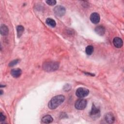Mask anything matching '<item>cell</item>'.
I'll return each instance as SVG.
<instances>
[{"mask_svg": "<svg viewBox=\"0 0 124 124\" xmlns=\"http://www.w3.org/2000/svg\"><path fill=\"white\" fill-rule=\"evenodd\" d=\"M64 96L58 95L52 97L48 103V107L51 109H54L59 106L64 100Z\"/></svg>", "mask_w": 124, "mask_h": 124, "instance_id": "1", "label": "cell"}, {"mask_svg": "<svg viewBox=\"0 0 124 124\" xmlns=\"http://www.w3.org/2000/svg\"><path fill=\"white\" fill-rule=\"evenodd\" d=\"M59 67V64L56 62H46L43 64V69L47 72H52L57 70Z\"/></svg>", "mask_w": 124, "mask_h": 124, "instance_id": "2", "label": "cell"}, {"mask_svg": "<svg viewBox=\"0 0 124 124\" xmlns=\"http://www.w3.org/2000/svg\"><path fill=\"white\" fill-rule=\"evenodd\" d=\"M89 115L90 117L93 119L98 118L100 116V110L99 108L96 107L94 104H93L92 109L90 112Z\"/></svg>", "mask_w": 124, "mask_h": 124, "instance_id": "3", "label": "cell"}, {"mask_svg": "<svg viewBox=\"0 0 124 124\" xmlns=\"http://www.w3.org/2000/svg\"><path fill=\"white\" fill-rule=\"evenodd\" d=\"M87 104V101L84 99H79L77 100L75 104V108L78 110L84 109Z\"/></svg>", "mask_w": 124, "mask_h": 124, "instance_id": "4", "label": "cell"}, {"mask_svg": "<svg viewBox=\"0 0 124 124\" xmlns=\"http://www.w3.org/2000/svg\"><path fill=\"white\" fill-rule=\"evenodd\" d=\"M89 93V91L88 89L80 87L78 88L76 92V95L79 98H83L87 96Z\"/></svg>", "mask_w": 124, "mask_h": 124, "instance_id": "5", "label": "cell"}, {"mask_svg": "<svg viewBox=\"0 0 124 124\" xmlns=\"http://www.w3.org/2000/svg\"><path fill=\"white\" fill-rule=\"evenodd\" d=\"M54 13L57 16H63L65 13V8L62 6L61 5H58L56 6L54 9Z\"/></svg>", "mask_w": 124, "mask_h": 124, "instance_id": "6", "label": "cell"}, {"mask_svg": "<svg viewBox=\"0 0 124 124\" xmlns=\"http://www.w3.org/2000/svg\"><path fill=\"white\" fill-rule=\"evenodd\" d=\"M90 20L93 24H97L100 21V16L97 13H93L90 16Z\"/></svg>", "mask_w": 124, "mask_h": 124, "instance_id": "7", "label": "cell"}, {"mask_svg": "<svg viewBox=\"0 0 124 124\" xmlns=\"http://www.w3.org/2000/svg\"><path fill=\"white\" fill-rule=\"evenodd\" d=\"M105 120L107 123L112 124L114 122L115 118L113 114L111 112H108L105 115Z\"/></svg>", "mask_w": 124, "mask_h": 124, "instance_id": "8", "label": "cell"}, {"mask_svg": "<svg viewBox=\"0 0 124 124\" xmlns=\"http://www.w3.org/2000/svg\"><path fill=\"white\" fill-rule=\"evenodd\" d=\"M113 44L116 47L120 48L123 46V42L121 38H120L118 37H116L113 39Z\"/></svg>", "mask_w": 124, "mask_h": 124, "instance_id": "9", "label": "cell"}, {"mask_svg": "<svg viewBox=\"0 0 124 124\" xmlns=\"http://www.w3.org/2000/svg\"><path fill=\"white\" fill-rule=\"evenodd\" d=\"M22 74V70L20 68H15L13 69L11 71V75L15 78H17L19 77Z\"/></svg>", "mask_w": 124, "mask_h": 124, "instance_id": "10", "label": "cell"}, {"mask_svg": "<svg viewBox=\"0 0 124 124\" xmlns=\"http://www.w3.org/2000/svg\"><path fill=\"white\" fill-rule=\"evenodd\" d=\"M95 32L99 35H103L105 33V28L102 25L97 26L94 29Z\"/></svg>", "mask_w": 124, "mask_h": 124, "instance_id": "11", "label": "cell"}, {"mask_svg": "<svg viewBox=\"0 0 124 124\" xmlns=\"http://www.w3.org/2000/svg\"><path fill=\"white\" fill-rule=\"evenodd\" d=\"M9 33V29L8 27L4 24L0 25V34L2 35L5 36L8 35Z\"/></svg>", "mask_w": 124, "mask_h": 124, "instance_id": "12", "label": "cell"}, {"mask_svg": "<svg viewBox=\"0 0 124 124\" xmlns=\"http://www.w3.org/2000/svg\"><path fill=\"white\" fill-rule=\"evenodd\" d=\"M42 122L46 124H49L51 123L52 122L53 119V118L51 117V115H46L44 116L42 118Z\"/></svg>", "mask_w": 124, "mask_h": 124, "instance_id": "13", "label": "cell"}, {"mask_svg": "<svg viewBox=\"0 0 124 124\" xmlns=\"http://www.w3.org/2000/svg\"><path fill=\"white\" fill-rule=\"evenodd\" d=\"M46 22L48 26L51 27H55L56 25L55 21L51 18H47L46 19Z\"/></svg>", "mask_w": 124, "mask_h": 124, "instance_id": "14", "label": "cell"}, {"mask_svg": "<svg viewBox=\"0 0 124 124\" xmlns=\"http://www.w3.org/2000/svg\"><path fill=\"white\" fill-rule=\"evenodd\" d=\"M24 30V28L22 26L19 25L17 26L16 31H17V34L18 37H20L21 36V35L23 33Z\"/></svg>", "mask_w": 124, "mask_h": 124, "instance_id": "15", "label": "cell"}, {"mask_svg": "<svg viewBox=\"0 0 124 124\" xmlns=\"http://www.w3.org/2000/svg\"><path fill=\"white\" fill-rule=\"evenodd\" d=\"M93 50H94V48L93 46H91V45H89L85 49V52L86 53V54L88 55H91L93 52Z\"/></svg>", "mask_w": 124, "mask_h": 124, "instance_id": "16", "label": "cell"}, {"mask_svg": "<svg viewBox=\"0 0 124 124\" xmlns=\"http://www.w3.org/2000/svg\"><path fill=\"white\" fill-rule=\"evenodd\" d=\"M19 62V60L18 59L14 60L11 61V62L9 63V66L10 67H11V66H14V65L17 64Z\"/></svg>", "mask_w": 124, "mask_h": 124, "instance_id": "17", "label": "cell"}, {"mask_svg": "<svg viewBox=\"0 0 124 124\" xmlns=\"http://www.w3.org/2000/svg\"><path fill=\"white\" fill-rule=\"evenodd\" d=\"M46 3L50 6H53L56 4V1L55 0H47L46 1Z\"/></svg>", "mask_w": 124, "mask_h": 124, "instance_id": "18", "label": "cell"}, {"mask_svg": "<svg viewBox=\"0 0 124 124\" xmlns=\"http://www.w3.org/2000/svg\"><path fill=\"white\" fill-rule=\"evenodd\" d=\"M71 86H70V85H69V84H66V85H65L64 86V87H63V90L64 91H69V90H70V89H71Z\"/></svg>", "mask_w": 124, "mask_h": 124, "instance_id": "19", "label": "cell"}, {"mask_svg": "<svg viewBox=\"0 0 124 124\" xmlns=\"http://www.w3.org/2000/svg\"><path fill=\"white\" fill-rule=\"evenodd\" d=\"M6 119V116L2 112H0V121H4Z\"/></svg>", "mask_w": 124, "mask_h": 124, "instance_id": "20", "label": "cell"}, {"mask_svg": "<svg viewBox=\"0 0 124 124\" xmlns=\"http://www.w3.org/2000/svg\"><path fill=\"white\" fill-rule=\"evenodd\" d=\"M2 93H3V91L1 90H0V95H2Z\"/></svg>", "mask_w": 124, "mask_h": 124, "instance_id": "21", "label": "cell"}]
</instances>
